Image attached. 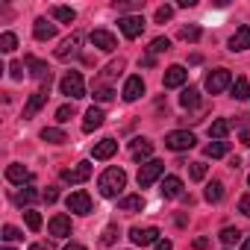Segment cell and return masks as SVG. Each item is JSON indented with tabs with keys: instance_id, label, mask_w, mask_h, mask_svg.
I'll use <instances>...</instances> for the list:
<instances>
[{
	"instance_id": "cell-44",
	"label": "cell",
	"mask_w": 250,
	"mask_h": 250,
	"mask_svg": "<svg viewBox=\"0 0 250 250\" xmlns=\"http://www.w3.org/2000/svg\"><path fill=\"white\" fill-rule=\"evenodd\" d=\"M9 77L12 80H24V62H12L9 65Z\"/></svg>"
},
{
	"instance_id": "cell-34",
	"label": "cell",
	"mask_w": 250,
	"mask_h": 250,
	"mask_svg": "<svg viewBox=\"0 0 250 250\" xmlns=\"http://www.w3.org/2000/svg\"><path fill=\"white\" fill-rule=\"evenodd\" d=\"M206 171H209V165H206V162H191L188 177H191L194 183H200V180H206Z\"/></svg>"
},
{
	"instance_id": "cell-29",
	"label": "cell",
	"mask_w": 250,
	"mask_h": 250,
	"mask_svg": "<svg viewBox=\"0 0 250 250\" xmlns=\"http://www.w3.org/2000/svg\"><path fill=\"white\" fill-rule=\"evenodd\" d=\"M229 91H232V97H235V100H250V83H247L244 77H235Z\"/></svg>"
},
{
	"instance_id": "cell-52",
	"label": "cell",
	"mask_w": 250,
	"mask_h": 250,
	"mask_svg": "<svg viewBox=\"0 0 250 250\" xmlns=\"http://www.w3.org/2000/svg\"><path fill=\"white\" fill-rule=\"evenodd\" d=\"M62 250H85V247H83V244H74V241H71V244H65Z\"/></svg>"
},
{
	"instance_id": "cell-24",
	"label": "cell",
	"mask_w": 250,
	"mask_h": 250,
	"mask_svg": "<svg viewBox=\"0 0 250 250\" xmlns=\"http://www.w3.org/2000/svg\"><path fill=\"white\" fill-rule=\"evenodd\" d=\"M30 177H33V174H30L24 165H9V168H6V180H9V183H15V186H24Z\"/></svg>"
},
{
	"instance_id": "cell-14",
	"label": "cell",
	"mask_w": 250,
	"mask_h": 250,
	"mask_svg": "<svg viewBox=\"0 0 250 250\" xmlns=\"http://www.w3.org/2000/svg\"><path fill=\"white\" fill-rule=\"evenodd\" d=\"M80 44H83V36L80 33H74L71 39H65L59 47H56V59H71V56H77V50H80Z\"/></svg>"
},
{
	"instance_id": "cell-56",
	"label": "cell",
	"mask_w": 250,
	"mask_h": 250,
	"mask_svg": "<svg viewBox=\"0 0 250 250\" xmlns=\"http://www.w3.org/2000/svg\"><path fill=\"white\" fill-rule=\"evenodd\" d=\"M3 250H12V247H3Z\"/></svg>"
},
{
	"instance_id": "cell-30",
	"label": "cell",
	"mask_w": 250,
	"mask_h": 250,
	"mask_svg": "<svg viewBox=\"0 0 250 250\" xmlns=\"http://www.w3.org/2000/svg\"><path fill=\"white\" fill-rule=\"evenodd\" d=\"M50 15H53L56 21H62V24H74V21H77V12H74L71 6H53Z\"/></svg>"
},
{
	"instance_id": "cell-3",
	"label": "cell",
	"mask_w": 250,
	"mask_h": 250,
	"mask_svg": "<svg viewBox=\"0 0 250 250\" xmlns=\"http://www.w3.org/2000/svg\"><path fill=\"white\" fill-rule=\"evenodd\" d=\"M197 145V139H194V133H188V130H174V133H168L165 136V147L168 150H191Z\"/></svg>"
},
{
	"instance_id": "cell-33",
	"label": "cell",
	"mask_w": 250,
	"mask_h": 250,
	"mask_svg": "<svg viewBox=\"0 0 250 250\" xmlns=\"http://www.w3.org/2000/svg\"><path fill=\"white\" fill-rule=\"evenodd\" d=\"M180 39H183V42H197V39H200V27H197V24L180 27Z\"/></svg>"
},
{
	"instance_id": "cell-54",
	"label": "cell",
	"mask_w": 250,
	"mask_h": 250,
	"mask_svg": "<svg viewBox=\"0 0 250 250\" xmlns=\"http://www.w3.org/2000/svg\"><path fill=\"white\" fill-rule=\"evenodd\" d=\"M30 250H47V244H33Z\"/></svg>"
},
{
	"instance_id": "cell-28",
	"label": "cell",
	"mask_w": 250,
	"mask_h": 250,
	"mask_svg": "<svg viewBox=\"0 0 250 250\" xmlns=\"http://www.w3.org/2000/svg\"><path fill=\"white\" fill-rule=\"evenodd\" d=\"M203 197H206L209 203H221V200H224V183H221V180H212V183L206 186Z\"/></svg>"
},
{
	"instance_id": "cell-1",
	"label": "cell",
	"mask_w": 250,
	"mask_h": 250,
	"mask_svg": "<svg viewBox=\"0 0 250 250\" xmlns=\"http://www.w3.org/2000/svg\"><path fill=\"white\" fill-rule=\"evenodd\" d=\"M124 186H127V174H124V168H106L97 180V188L103 197H118L124 191Z\"/></svg>"
},
{
	"instance_id": "cell-25",
	"label": "cell",
	"mask_w": 250,
	"mask_h": 250,
	"mask_svg": "<svg viewBox=\"0 0 250 250\" xmlns=\"http://www.w3.org/2000/svg\"><path fill=\"white\" fill-rule=\"evenodd\" d=\"M227 153H229V142H212L203 147V156H209V159H224Z\"/></svg>"
},
{
	"instance_id": "cell-42",
	"label": "cell",
	"mask_w": 250,
	"mask_h": 250,
	"mask_svg": "<svg viewBox=\"0 0 250 250\" xmlns=\"http://www.w3.org/2000/svg\"><path fill=\"white\" fill-rule=\"evenodd\" d=\"M71 118H74V106H71V103H65V106L56 109V121H59V124H65V121H71Z\"/></svg>"
},
{
	"instance_id": "cell-2",
	"label": "cell",
	"mask_w": 250,
	"mask_h": 250,
	"mask_svg": "<svg viewBox=\"0 0 250 250\" xmlns=\"http://www.w3.org/2000/svg\"><path fill=\"white\" fill-rule=\"evenodd\" d=\"M59 91L71 100H80L85 97V83H83V74L80 71H68L62 80H59Z\"/></svg>"
},
{
	"instance_id": "cell-8",
	"label": "cell",
	"mask_w": 250,
	"mask_h": 250,
	"mask_svg": "<svg viewBox=\"0 0 250 250\" xmlns=\"http://www.w3.org/2000/svg\"><path fill=\"white\" fill-rule=\"evenodd\" d=\"M118 27H121V33L127 36V39H139L142 30H145V18L142 15H127V18L118 21Z\"/></svg>"
},
{
	"instance_id": "cell-21",
	"label": "cell",
	"mask_w": 250,
	"mask_h": 250,
	"mask_svg": "<svg viewBox=\"0 0 250 250\" xmlns=\"http://www.w3.org/2000/svg\"><path fill=\"white\" fill-rule=\"evenodd\" d=\"M33 36H36L39 42H50V39L56 36V24H47V18H39L36 27H33Z\"/></svg>"
},
{
	"instance_id": "cell-7",
	"label": "cell",
	"mask_w": 250,
	"mask_h": 250,
	"mask_svg": "<svg viewBox=\"0 0 250 250\" xmlns=\"http://www.w3.org/2000/svg\"><path fill=\"white\" fill-rule=\"evenodd\" d=\"M130 241L136 244V247H147V244H159V229L156 227H133L130 229Z\"/></svg>"
},
{
	"instance_id": "cell-10",
	"label": "cell",
	"mask_w": 250,
	"mask_h": 250,
	"mask_svg": "<svg viewBox=\"0 0 250 250\" xmlns=\"http://www.w3.org/2000/svg\"><path fill=\"white\" fill-rule=\"evenodd\" d=\"M186 80H188V71H186L183 65H171V68L165 71V77H162V85H165V88H180Z\"/></svg>"
},
{
	"instance_id": "cell-19",
	"label": "cell",
	"mask_w": 250,
	"mask_h": 250,
	"mask_svg": "<svg viewBox=\"0 0 250 250\" xmlns=\"http://www.w3.org/2000/svg\"><path fill=\"white\" fill-rule=\"evenodd\" d=\"M247 47H250V27L244 24V27H238L235 36L229 39V50H232V53H241V50H247Z\"/></svg>"
},
{
	"instance_id": "cell-35",
	"label": "cell",
	"mask_w": 250,
	"mask_h": 250,
	"mask_svg": "<svg viewBox=\"0 0 250 250\" xmlns=\"http://www.w3.org/2000/svg\"><path fill=\"white\" fill-rule=\"evenodd\" d=\"M18 47V36L15 33H3V36H0V50H3V53H12Z\"/></svg>"
},
{
	"instance_id": "cell-11",
	"label": "cell",
	"mask_w": 250,
	"mask_h": 250,
	"mask_svg": "<svg viewBox=\"0 0 250 250\" xmlns=\"http://www.w3.org/2000/svg\"><path fill=\"white\" fill-rule=\"evenodd\" d=\"M47 85H50V80H47ZM47 85L42 88V91H36V94H30V100H27V106H24V121H30V118H36V112L47 103Z\"/></svg>"
},
{
	"instance_id": "cell-50",
	"label": "cell",
	"mask_w": 250,
	"mask_h": 250,
	"mask_svg": "<svg viewBox=\"0 0 250 250\" xmlns=\"http://www.w3.org/2000/svg\"><path fill=\"white\" fill-rule=\"evenodd\" d=\"M156 250H174V244H171L168 238H159V244H156Z\"/></svg>"
},
{
	"instance_id": "cell-17",
	"label": "cell",
	"mask_w": 250,
	"mask_h": 250,
	"mask_svg": "<svg viewBox=\"0 0 250 250\" xmlns=\"http://www.w3.org/2000/svg\"><path fill=\"white\" fill-rule=\"evenodd\" d=\"M106 121V115H103V109L100 106H91L88 112H85V118H83V130L85 133H94L97 127H100V124Z\"/></svg>"
},
{
	"instance_id": "cell-5",
	"label": "cell",
	"mask_w": 250,
	"mask_h": 250,
	"mask_svg": "<svg viewBox=\"0 0 250 250\" xmlns=\"http://www.w3.org/2000/svg\"><path fill=\"white\" fill-rule=\"evenodd\" d=\"M227 88H232V74H229L227 68H218V71H212V74L206 77V91H209V94H221V91H227Z\"/></svg>"
},
{
	"instance_id": "cell-22",
	"label": "cell",
	"mask_w": 250,
	"mask_h": 250,
	"mask_svg": "<svg viewBox=\"0 0 250 250\" xmlns=\"http://www.w3.org/2000/svg\"><path fill=\"white\" fill-rule=\"evenodd\" d=\"M118 209L121 212H142L145 209V197L142 194H127V197H121V203H118Z\"/></svg>"
},
{
	"instance_id": "cell-49",
	"label": "cell",
	"mask_w": 250,
	"mask_h": 250,
	"mask_svg": "<svg viewBox=\"0 0 250 250\" xmlns=\"http://www.w3.org/2000/svg\"><path fill=\"white\" fill-rule=\"evenodd\" d=\"M238 139H241V145H244V147H250V127H244Z\"/></svg>"
},
{
	"instance_id": "cell-20",
	"label": "cell",
	"mask_w": 250,
	"mask_h": 250,
	"mask_svg": "<svg viewBox=\"0 0 250 250\" xmlns=\"http://www.w3.org/2000/svg\"><path fill=\"white\" fill-rule=\"evenodd\" d=\"M115 150H118V142H115V139H103V142H97V145H94L91 156H94V159H112V156H115Z\"/></svg>"
},
{
	"instance_id": "cell-23",
	"label": "cell",
	"mask_w": 250,
	"mask_h": 250,
	"mask_svg": "<svg viewBox=\"0 0 250 250\" xmlns=\"http://www.w3.org/2000/svg\"><path fill=\"white\" fill-rule=\"evenodd\" d=\"M130 150H133V156L142 162V159H147V156L153 153V142H150V139H136V142L130 145Z\"/></svg>"
},
{
	"instance_id": "cell-46",
	"label": "cell",
	"mask_w": 250,
	"mask_h": 250,
	"mask_svg": "<svg viewBox=\"0 0 250 250\" xmlns=\"http://www.w3.org/2000/svg\"><path fill=\"white\" fill-rule=\"evenodd\" d=\"M42 197H44V203H56V200H59V191H56V188H47Z\"/></svg>"
},
{
	"instance_id": "cell-27",
	"label": "cell",
	"mask_w": 250,
	"mask_h": 250,
	"mask_svg": "<svg viewBox=\"0 0 250 250\" xmlns=\"http://www.w3.org/2000/svg\"><path fill=\"white\" fill-rule=\"evenodd\" d=\"M180 106H183V109H197V106H200V91H197V88H183Z\"/></svg>"
},
{
	"instance_id": "cell-4",
	"label": "cell",
	"mask_w": 250,
	"mask_h": 250,
	"mask_svg": "<svg viewBox=\"0 0 250 250\" xmlns=\"http://www.w3.org/2000/svg\"><path fill=\"white\" fill-rule=\"evenodd\" d=\"M162 174H165V162L150 159V162H145V165L139 168V186H142V188H150Z\"/></svg>"
},
{
	"instance_id": "cell-15",
	"label": "cell",
	"mask_w": 250,
	"mask_h": 250,
	"mask_svg": "<svg viewBox=\"0 0 250 250\" xmlns=\"http://www.w3.org/2000/svg\"><path fill=\"white\" fill-rule=\"evenodd\" d=\"M47 229H50L53 238H68L71 235V218L68 215H53L50 224H47Z\"/></svg>"
},
{
	"instance_id": "cell-41",
	"label": "cell",
	"mask_w": 250,
	"mask_h": 250,
	"mask_svg": "<svg viewBox=\"0 0 250 250\" xmlns=\"http://www.w3.org/2000/svg\"><path fill=\"white\" fill-rule=\"evenodd\" d=\"M21 238H24V232L18 227H12V224L3 227V241H21Z\"/></svg>"
},
{
	"instance_id": "cell-53",
	"label": "cell",
	"mask_w": 250,
	"mask_h": 250,
	"mask_svg": "<svg viewBox=\"0 0 250 250\" xmlns=\"http://www.w3.org/2000/svg\"><path fill=\"white\" fill-rule=\"evenodd\" d=\"M241 250H250V238H244V241H241Z\"/></svg>"
},
{
	"instance_id": "cell-43",
	"label": "cell",
	"mask_w": 250,
	"mask_h": 250,
	"mask_svg": "<svg viewBox=\"0 0 250 250\" xmlns=\"http://www.w3.org/2000/svg\"><path fill=\"white\" fill-rule=\"evenodd\" d=\"M171 18H174V6H159L156 9V24H165Z\"/></svg>"
},
{
	"instance_id": "cell-9",
	"label": "cell",
	"mask_w": 250,
	"mask_h": 250,
	"mask_svg": "<svg viewBox=\"0 0 250 250\" xmlns=\"http://www.w3.org/2000/svg\"><path fill=\"white\" fill-rule=\"evenodd\" d=\"M88 42L94 44V47H100L103 53H112L115 47H118V39L109 33V30H91V36H88Z\"/></svg>"
},
{
	"instance_id": "cell-18",
	"label": "cell",
	"mask_w": 250,
	"mask_h": 250,
	"mask_svg": "<svg viewBox=\"0 0 250 250\" xmlns=\"http://www.w3.org/2000/svg\"><path fill=\"white\" fill-rule=\"evenodd\" d=\"M159 194H162V197H168V200L183 197V180H180V177H165V180H162Z\"/></svg>"
},
{
	"instance_id": "cell-38",
	"label": "cell",
	"mask_w": 250,
	"mask_h": 250,
	"mask_svg": "<svg viewBox=\"0 0 250 250\" xmlns=\"http://www.w3.org/2000/svg\"><path fill=\"white\" fill-rule=\"evenodd\" d=\"M218 238H221V241H224V244H235V241H238V238H241V232H238V229H235V227H224V229H221V235H218Z\"/></svg>"
},
{
	"instance_id": "cell-13",
	"label": "cell",
	"mask_w": 250,
	"mask_h": 250,
	"mask_svg": "<svg viewBox=\"0 0 250 250\" xmlns=\"http://www.w3.org/2000/svg\"><path fill=\"white\" fill-rule=\"evenodd\" d=\"M142 94H145V80H142V77H130L127 83H124V91H121V97L127 100V103L139 100Z\"/></svg>"
},
{
	"instance_id": "cell-12",
	"label": "cell",
	"mask_w": 250,
	"mask_h": 250,
	"mask_svg": "<svg viewBox=\"0 0 250 250\" xmlns=\"http://www.w3.org/2000/svg\"><path fill=\"white\" fill-rule=\"evenodd\" d=\"M88 177H91V165L88 162H77L74 168H65L62 171V180L65 183H85Z\"/></svg>"
},
{
	"instance_id": "cell-55",
	"label": "cell",
	"mask_w": 250,
	"mask_h": 250,
	"mask_svg": "<svg viewBox=\"0 0 250 250\" xmlns=\"http://www.w3.org/2000/svg\"><path fill=\"white\" fill-rule=\"evenodd\" d=\"M247 186H250V177H247Z\"/></svg>"
},
{
	"instance_id": "cell-51",
	"label": "cell",
	"mask_w": 250,
	"mask_h": 250,
	"mask_svg": "<svg viewBox=\"0 0 250 250\" xmlns=\"http://www.w3.org/2000/svg\"><path fill=\"white\" fill-rule=\"evenodd\" d=\"M142 65H145V68H153V65H156V59H153V56H150V53H147V56H145V59H142Z\"/></svg>"
},
{
	"instance_id": "cell-26",
	"label": "cell",
	"mask_w": 250,
	"mask_h": 250,
	"mask_svg": "<svg viewBox=\"0 0 250 250\" xmlns=\"http://www.w3.org/2000/svg\"><path fill=\"white\" fill-rule=\"evenodd\" d=\"M229 127H232L229 121L218 118V121H212V124H209V136H212V139H218V142H224V139H227V133H229Z\"/></svg>"
},
{
	"instance_id": "cell-36",
	"label": "cell",
	"mask_w": 250,
	"mask_h": 250,
	"mask_svg": "<svg viewBox=\"0 0 250 250\" xmlns=\"http://www.w3.org/2000/svg\"><path fill=\"white\" fill-rule=\"evenodd\" d=\"M24 221H27V227H30L33 232H39V229H42V215H39L36 209H27V212H24Z\"/></svg>"
},
{
	"instance_id": "cell-47",
	"label": "cell",
	"mask_w": 250,
	"mask_h": 250,
	"mask_svg": "<svg viewBox=\"0 0 250 250\" xmlns=\"http://www.w3.org/2000/svg\"><path fill=\"white\" fill-rule=\"evenodd\" d=\"M191 247H194V250H206V247H209V238H206V235H200V238H194V241H191Z\"/></svg>"
},
{
	"instance_id": "cell-16",
	"label": "cell",
	"mask_w": 250,
	"mask_h": 250,
	"mask_svg": "<svg viewBox=\"0 0 250 250\" xmlns=\"http://www.w3.org/2000/svg\"><path fill=\"white\" fill-rule=\"evenodd\" d=\"M24 65L30 68V74H33L36 80H42V83L50 80V68H47V62H42L39 56H24Z\"/></svg>"
},
{
	"instance_id": "cell-40",
	"label": "cell",
	"mask_w": 250,
	"mask_h": 250,
	"mask_svg": "<svg viewBox=\"0 0 250 250\" xmlns=\"http://www.w3.org/2000/svg\"><path fill=\"white\" fill-rule=\"evenodd\" d=\"M94 100H100V103H109V100H115V91H112L109 85H100V88H94Z\"/></svg>"
},
{
	"instance_id": "cell-6",
	"label": "cell",
	"mask_w": 250,
	"mask_h": 250,
	"mask_svg": "<svg viewBox=\"0 0 250 250\" xmlns=\"http://www.w3.org/2000/svg\"><path fill=\"white\" fill-rule=\"evenodd\" d=\"M65 206H68V212L88 215V212H91V197H88V191H71V194L65 197Z\"/></svg>"
},
{
	"instance_id": "cell-48",
	"label": "cell",
	"mask_w": 250,
	"mask_h": 250,
	"mask_svg": "<svg viewBox=\"0 0 250 250\" xmlns=\"http://www.w3.org/2000/svg\"><path fill=\"white\" fill-rule=\"evenodd\" d=\"M145 3H118V12H130V9H142Z\"/></svg>"
},
{
	"instance_id": "cell-32",
	"label": "cell",
	"mask_w": 250,
	"mask_h": 250,
	"mask_svg": "<svg viewBox=\"0 0 250 250\" xmlns=\"http://www.w3.org/2000/svg\"><path fill=\"white\" fill-rule=\"evenodd\" d=\"M33 200H39V191H36V188L27 186L24 191H15V203H18V206H30Z\"/></svg>"
},
{
	"instance_id": "cell-39",
	"label": "cell",
	"mask_w": 250,
	"mask_h": 250,
	"mask_svg": "<svg viewBox=\"0 0 250 250\" xmlns=\"http://www.w3.org/2000/svg\"><path fill=\"white\" fill-rule=\"evenodd\" d=\"M165 50H171V42H168V39H162V36H159V39H153V42H150V56L165 53Z\"/></svg>"
},
{
	"instance_id": "cell-31",
	"label": "cell",
	"mask_w": 250,
	"mask_h": 250,
	"mask_svg": "<svg viewBox=\"0 0 250 250\" xmlns=\"http://www.w3.org/2000/svg\"><path fill=\"white\" fill-rule=\"evenodd\" d=\"M42 139L50 142V145H65V142H68V136H65L59 127H44V130H42Z\"/></svg>"
},
{
	"instance_id": "cell-37",
	"label": "cell",
	"mask_w": 250,
	"mask_h": 250,
	"mask_svg": "<svg viewBox=\"0 0 250 250\" xmlns=\"http://www.w3.org/2000/svg\"><path fill=\"white\" fill-rule=\"evenodd\" d=\"M118 235H121L118 224H109V227L103 229V235H100V244H115V241H118Z\"/></svg>"
},
{
	"instance_id": "cell-45",
	"label": "cell",
	"mask_w": 250,
	"mask_h": 250,
	"mask_svg": "<svg viewBox=\"0 0 250 250\" xmlns=\"http://www.w3.org/2000/svg\"><path fill=\"white\" fill-rule=\"evenodd\" d=\"M238 212H241V215H247V218H250V194H244V197H241V200H238Z\"/></svg>"
}]
</instances>
